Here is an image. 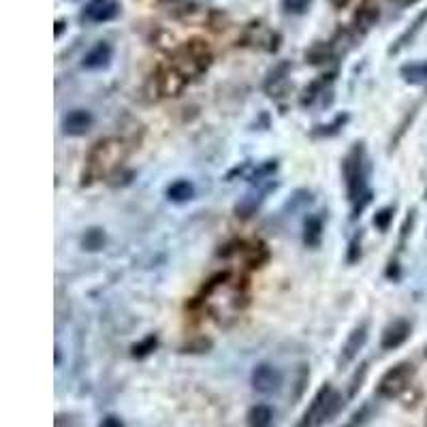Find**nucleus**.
<instances>
[{
	"label": "nucleus",
	"mask_w": 427,
	"mask_h": 427,
	"mask_svg": "<svg viewBox=\"0 0 427 427\" xmlns=\"http://www.w3.org/2000/svg\"><path fill=\"white\" fill-rule=\"evenodd\" d=\"M323 239V221L318 216H310L303 225V244L308 248H316Z\"/></svg>",
	"instance_id": "20"
},
{
	"label": "nucleus",
	"mask_w": 427,
	"mask_h": 427,
	"mask_svg": "<svg viewBox=\"0 0 427 427\" xmlns=\"http://www.w3.org/2000/svg\"><path fill=\"white\" fill-rule=\"evenodd\" d=\"M425 24H427V9H425V11H421V13L414 18V22H412V24H410V26H408V28H406V30H404V32H402V34L395 39V43L389 47V53H391V56H393V53H400L404 47H408V45L414 41V37H416V34L423 30V26H425Z\"/></svg>",
	"instance_id": "15"
},
{
	"label": "nucleus",
	"mask_w": 427,
	"mask_h": 427,
	"mask_svg": "<svg viewBox=\"0 0 427 427\" xmlns=\"http://www.w3.org/2000/svg\"><path fill=\"white\" fill-rule=\"evenodd\" d=\"M344 180H346V192L353 203H357L365 192V147L363 143H355L353 150L346 154L342 163Z\"/></svg>",
	"instance_id": "4"
},
{
	"label": "nucleus",
	"mask_w": 427,
	"mask_h": 427,
	"mask_svg": "<svg viewBox=\"0 0 427 427\" xmlns=\"http://www.w3.org/2000/svg\"><path fill=\"white\" fill-rule=\"evenodd\" d=\"M381 18V7L376 0H361L355 15H353V26L359 32H367Z\"/></svg>",
	"instance_id": "11"
},
{
	"label": "nucleus",
	"mask_w": 427,
	"mask_h": 427,
	"mask_svg": "<svg viewBox=\"0 0 427 427\" xmlns=\"http://www.w3.org/2000/svg\"><path fill=\"white\" fill-rule=\"evenodd\" d=\"M336 56V47L334 43L327 41H316L306 49V63L310 65H327Z\"/></svg>",
	"instance_id": "16"
},
{
	"label": "nucleus",
	"mask_w": 427,
	"mask_h": 427,
	"mask_svg": "<svg viewBox=\"0 0 427 427\" xmlns=\"http://www.w3.org/2000/svg\"><path fill=\"white\" fill-rule=\"evenodd\" d=\"M365 374H367V363H363L361 369H357L355 379L350 381V391H348L350 398H355V395H357V389H361V383H363V379H365Z\"/></svg>",
	"instance_id": "26"
},
{
	"label": "nucleus",
	"mask_w": 427,
	"mask_h": 427,
	"mask_svg": "<svg viewBox=\"0 0 427 427\" xmlns=\"http://www.w3.org/2000/svg\"><path fill=\"white\" fill-rule=\"evenodd\" d=\"M237 252L242 254L244 263L248 267H252V270H256V267H263L267 263V258H270V250H267V246L263 242H248V244H239Z\"/></svg>",
	"instance_id": "13"
},
{
	"label": "nucleus",
	"mask_w": 427,
	"mask_h": 427,
	"mask_svg": "<svg viewBox=\"0 0 427 427\" xmlns=\"http://www.w3.org/2000/svg\"><path fill=\"white\" fill-rule=\"evenodd\" d=\"M353 3V0H329V5L334 7V9H344V7H348Z\"/></svg>",
	"instance_id": "30"
},
{
	"label": "nucleus",
	"mask_w": 427,
	"mask_h": 427,
	"mask_svg": "<svg viewBox=\"0 0 427 427\" xmlns=\"http://www.w3.org/2000/svg\"><path fill=\"white\" fill-rule=\"evenodd\" d=\"M404 81L414 86H427V63H410L400 69Z\"/></svg>",
	"instance_id": "19"
},
{
	"label": "nucleus",
	"mask_w": 427,
	"mask_h": 427,
	"mask_svg": "<svg viewBox=\"0 0 427 427\" xmlns=\"http://www.w3.org/2000/svg\"><path fill=\"white\" fill-rule=\"evenodd\" d=\"M118 13H120L118 0H90L84 9V13H81V18L86 22H92V24H103V22L116 20Z\"/></svg>",
	"instance_id": "8"
},
{
	"label": "nucleus",
	"mask_w": 427,
	"mask_h": 427,
	"mask_svg": "<svg viewBox=\"0 0 427 427\" xmlns=\"http://www.w3.org/2000/svg\"><path fill=\"white\" fill-rule=\"evenodd\" d=\"M156 346H158V338H156V336H147V338H143L141 342H137V344L133 346V357L143 359V357L152 355V353L156 350Z\"/></svg>",
	"instance_id": "23"
},
{
	"label": "nucleus",
	"mask_w": 427,
	"mask_h": 427,
	"mask_svg": "<svg viewBox=\"0 0 427 427\" xmlns=\"http://www.w3.org/2000/svg\"><path fill=\"white\" fill-rule=\"evenodd\" d=\"M90 126H92V114L86 112V110H73V112H69V114L65 116V120H63L65 133H67V135H75V137L86 135V133L90 131Z\"/></svg>",
	"instance_id": "14"
},
{
	"label": "nucleus",
	"mask_w": 427,
	"mask_h": 427,
	"mask_svg": "<svg viewBox=\"0 0 427 427\" xmlns=\"http://www.w3.org/2000/svg\"><path fill=\"white\" fill-rule=\"evenodd\" d=\"M425 427H427V414H425Z\"/></svg>",
	"instance_id": "32"
},
{
	"label": "nucleus",
	"mask_w": 427,
	"mask_h": 427,
	"mask_svg": "<svg viewBox=\"0 0 427 427\" xmlns=\"http://www.w3.org/2000/svg\"><path fill=\"white\" fill-rule=\"evenodd\" d=\"M410 323L404 318H398L393 323H389L383 331V340H381V346L383 350H393V348H400L408 338H410Z\"/></svg>",
	"instance_id": "10"
},
{
	"label": "nucleus",
	"mask_w": 427,
	"mask_h": 427,
	"mask_svg": "<svg viewBox=\"0 0 427 427\" xmlns=\"http://www.w3.org/2000/svg\"><path fill=\"white\" fill-rule=\"evenodd\" d=\"M365 342H367V323L363 320V323H359L350 334H348V338H346V342H344V346H342V353H340V367H344V365H348V363H353L355 361V357L359 355V350L365 346Z\"/></svg>",
	"instance_id": "9"
},
{
	"label": "nucleus",
	"mask_w": 427,
	"mask_h": 427,
	"mask_svg": "<svg viewBox=\"0 0 427 427\" xmlns=\"http://www.w3.org/2000/svg\"><path fill=\"white\" fill-rule=\"evenodd\" d=\"M114 56V49L107 41H98L86 56H84V69H90V71H98V69H105L110 65Z\"/></svg>",
	"instance_id": "12"
},
{
	"label": "nucleus",
	"mask_w": 427,
	"mask_h": 427,
	"mask_svg": "<svg viewBox=\"0 0 427 427\" xmlns=\"http://www.w3.org/2000/svg\"><path fill=\"white\" fill-rule=\"evenodd\" d=\"M393 214H395V207L389 205V207H383L376 211V216H374V227L381 229V231H387L391 227V221H393Z\"/></svg>",
	"instance_id": "24"
},
{
	"label": "nucleus",
	"mask_w": 427,
	"mask_h": 427,
	"mask_svg": "<svg viewBox=\"0 0 427 427\" xmlns=\"http://www.w3.org/2000/svg\"><path fill=\"white\" fill-rule=\"evenodd\" d=\"M98 427H124V423H122V419L116 416V414H107V416L100 421Z\"/></svg>",
	"instance_id": "27"
},
{
	"label": "nucleus",
	"mask_w": 427,
	"mask_h": 427,
	"mask_svg": "<svg viewBox=\"0 0 427 427\" xmlns=\"http://www.w3.org/2000/svg\"><path fill=\"white\" fill-rule=\"evenodd\" d=\"M167 197L176 203H184L195 197V186L188 180H178L167 188Z\"/></svg>",
	"instance_id": "21"
},
{
	"label": "nucleus",
	"mask_w": 427,
	"mask_h": 427,
	"mask_svg": "<svg viewBox=\"0 0 427 427\" xmlns=\"http://www.w3.org/2000/svg\"><path fill=\"white\" fill-rule=\"evenodd\" d=\"M65 26H67V22H65V20H56V24H53V37L60 39V37H63V32H65Z\"/></svg>",
	"instance_id": "29"
},
{
	"label": "nucleus",
	"mask_w": 427,
	"mask_h": 427,
	"mask_svg": "<svg viewBox=\"0 0 427 427\" xmlns=\"http://www.w3.org/2000/svg\"><path fill=\"white\" fill-rule=\"evenodd\" d=\"M188 77L173 65H163L158 67L156 73L150 77V86L154 88V98H173L180 96L184 92V88L188 86Z\"/></svg>",
	"instance_id": "5"
},
{
	"label": "nucleus",
	"mask_w": 427,
	"mask_h": 427,
	"mask_svg": "<svg viewBox=\"0 0 427 427\" xmlns=\"http://www.w3.org/2000/svg\"><path fill=\"white\" fill-rule=\"evenodd\" d=\"M248 427H272V421H274V412L270 406L265 404H256L248 410Z\"/></svg>",
	"instance_id": "18"
},
{
	"label": "nucleus",
	"mask_w": 427,
	"mask_h": 427,
	"mask_svg": "<svg viewBox=\"0 0 427 427\" xmlns=\"http://www.w3.org/2000/svg\"><path fill=\"white\" fill-rule=\"evenodd\" d=\"M359 256H361V244L355 239V242L350 244V254H348V261H350V263H355Z\"/></svg>",
	"instance_id": "28"
},
{
	"label": "nucleus",
	"mask_w": 427,
	"mask_h": 427,
	"mask_svg": "<svg viewBox=\"0 0 427 427\" xmlns=\"http://www.w3.org/2000/svg\"><path fill=\"white\" fill-rule=\"evenodd\" d=\"M129 156V145L124 139L105 137L92 145L86 158V169L81 176V184H92L96 180H105L114 176Z\"/></svg>",
	"instance_id": "2"
},
{
	"label": "nucleus",
	"mask_w": 427,
	"mask_h": 427,
	"mask_svg": "<svg viewBox=\"0 0 427 427\" xmlns=\"http://www.w3.org/2000/svg\"><path fill=\"white\" fill-rule=\"evenodd\" d=\"M344 406V400L338 391H329L327 398L323 400V404H320V410H318V419H316V427H320L323 423H329Z\"/></svg>",
	"instance_id": "17"
},
{
	"label": "nucleus",
	"mask_w": 427,
	"mask_h": 427,
	"mask_svg": "<svg viewBox=\"0 0 427 427\" xmlns=\"http://www.w3.org/2000/svg\"><path fill=\"white\" fill-rule=\"evenodd\" d=\"M414 3H416V0H406V3H404V5H414Z\"/></svg>",
	"instance_id": "31"
},
{
	"label": "nucleus",
	"mask_w": 427,
	"mask_h": 427,
	"mask_svg": "<svg viewBox=\"0 0 427 427\" xmlns=\"http://www.w3.org/2000/svg\"><path fill=\"white\" fill-rule=\"evenodd\" d=\"M211 60H214V53H211L209 45H207L203 39L195 37V39L186 41V43L176 51V56H173L171 63H173L188 79H192V77L205 73V71L209 69Z\"/></svg>",
	"instance_id": "3"
},
{
	"label": "nucleus",
	"mask_w": 427,
	"mask_h": 427,
	"mask_svg": "<svg viewBox=\"0 0 427 427\" xmlns=\"http://www.w3.org/2000/svg\"><path fill=\"white\" fill-rule=\"evenodd\" d=\"M412 379H414V365L410 361H402L385 372V376L379 383V395L387 400L400 398L410 387Z\"/></svg>",
	"instance_id": "6"
},
{
	"label": "nucleus",
	"mask_w": 427,
	"mask_h": 427,
	"mask_svg": "<svg viewBox=\"0 0 427 427\" xmlns=\"http://www.w3.org/2000/svg\"><path fill=\"white\" fill-rule=\"evenodd\" d=\"M201 306L218 325H229L248 306V287L231 272L216 274L203 287Z\"/></svg>",
	"instance_id": "1"
},
{
	"label": "nucleus",
	"mask_w": 427,
	"mask_h": 427,
	"mask_svg": "<svg viewBox=\"0 0 427 427\" xmlns=\"http://www.w3.org/2000/svg\"><path fill=\"white\" fill-rule=\"evenodd\" d=\"M252 387L254 391L258 393H276L280 387H282V372L272 365V363H258L254 369H252Z\"/></svg>",
	"instance_id": "7"
},
{
	"label": "nucleus",
	"mask_w": 427,
	"mask_h": 427,
	"mask_svg": "<svg viewBox=\"0 0 427 427\" xmlns=\"http://www.w3.org/2000/svg\"><path fill=\"white\" fill-rule=\"evenodd\" d=\"M312 5V0H282V7L287 13H293V15H303Z\"/></svg>",
	"instance_id": "25"
},
{
	"label": "nucleus",
	"mask_w": 427,
	"mask_h": 427,
	"mask_svg": "<svg viewBox=\"0 0 427 427\" xmlns=\"http://www.w3.org/2000/svg\"><path fill=\"white\" fill-rule=\"evenodd\" d=\"M81 246L86 250H100L105 246V233L100 229H88L81 237Z\"/></svg>",
	"instance_id": "22"
}]
</instances>
